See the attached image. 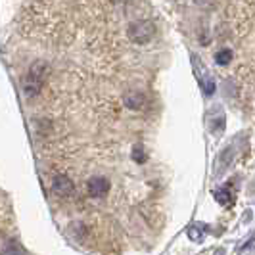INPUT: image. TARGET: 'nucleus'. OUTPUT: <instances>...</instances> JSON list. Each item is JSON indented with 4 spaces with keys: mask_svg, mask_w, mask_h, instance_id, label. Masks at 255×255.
Listing matches in <instances>:
<instances>
[{
    "mask_svg": "<svg viewBox=\"0 0 255 255\" xmlns=\"http://www.w3.org/2000/svg\"><path fill=\"white\" fill-rule=\"evenodd\" d=\"M132 159H134L136 163H144V161H146V153H144V146H142V144H136V146L132 148Z\"/></svg>",
    "mask_w": 255,
    "mask_h": 255,
    "instance_id": "obj_9",
    "label": "nucleus"
},
{
    "mask_svg": "<svg viewBox=\"0 0 255 255\" xmlns=\"http://www.w3.org/2000/svg\"><path fill=\"white\" fill-rule=\"evenodd\" d=\"M215 200L221 205H232V196H230L229 188H217L215 190Z\"/></svg>",
    "mask_w": 255,
    "mask_h": 255,
    "instance_id": "obj_7",
    "label": "nucleus"
},
{
    "mask_svg": "<svg viewBox=\"0 0 255 255\" xmlns=\"http://www.w3.org/2000/svg\"><path fill=\"white\" fill-rule=\"evenodd\" d=\"M87 190L90 198H104L110 192V180L106 177H92L87 184Z\"/></svg>",
    "mask_w": 255,
    "mask_h": 255,
    "instance_id": "obj_3",
    "label": "nucleus"
},
{
    "mask_svg": "<svg viewBox=\"0 0 255 255\" xmlns=\"http://www.w3.org/2000/svg\"><path fill=\"white\" fill-rule=\"evenodd\" d=\"M188 236H190V240H194V242H202L204 240V232L200 230L198 225H194V227L188 229Z\"/></svg>",
    "mask_w": 255,
    "mask_h": 255,
    "instance_id": "obj_10",
    "label": "nucleus"
},
{
    "mask_svg": "<svg viewBox=\"0 0 255 255\" xmlns=\"http://www.w3.org/2000/svg\"><path fill=\"white\" fill-rule=\"evenodd\" d=\"M144 94L142 92H128L127 96H125V104H127V108L130 110H138L142 108V104H144Z\"/></svg>",
    "mask_w": 255,
    "mask_h": 255,
    "instance_id": "obj_5",
    "label": "nucleus"
},
{
    "mask_svg": "<svg viewBox=\"0 0 255 255\" xmlns=\"http://www.w3.org/2000/svg\"><path fill=\"white\" fill-rule=\"evenodd\" d=\"M52 190L56 192L58 196H71L73 190H75V186H73L71 179H67L65 175H58L54 179V182H52Z\"/></svg>",
    "mask_w": 255,
    "mask_h": 255,
    "instance_id": "obj_4",
    "label": "nucleus"
},
{
    "mask_svg": "<svg viewBox=\"0 0 255 255\" xmlns=\"http://www.w3.org/2000/svg\"><path fill=\"white\" fill-rule=\"evenodd\" d=\"M252 248H255V236H254V240H252V242H248V244H246V246H242V248L238 250V254L246 255V252H250Z\"/></svg>",
    "mask_w": 255,
    "mask_h": 255,
    "instance_id": "obj_11",
    "label": "nucleus"
},
{
    "mask_svg": "<svg viewBox=\"0 0 255 255\" xmlns=\"http://www.w3.org/2000/svg\"><path fill=\"white\" fill-rule=\"evenodd\" d=\"M215 62H217V65H221V67L229 65L230 62H232V50H229V48L219 50L217 54H215Z\"/></svg>",
    "mask_w": 255,
    "mask_h": 255,
    "instance_id": "obj_6",
    "label": "nucleus"
},
{
    "mask_svg": "<svg viewBox=\"0 0 255 255\" xmlns=\"http://www.w3.org/2000/svg\"><path fill=\"white\" fill-rule=\"evenodd\" d=\"M198 77H200V83H202V89H204V92L209 96V94H213L215 92V83L211 81V77H204L200 71H198Z\"/></svg>",
    "mask_w": 255,
    "mask_h": 255,
    "instance_id": "obj_8",
    "label": "nucleus"
},
{
    "mask_svg": "<svg viewBox=\"0 0 255 255\" xmlns=\"http://www.w3.org/2000/svg\"><path fill=\"white\" fill-rule=\"evenodd\" d=\"M48 77V65L44 64H33L29 69V75L23 81V92H25L29 98L37 96L40 89H42V83L44 79Z\"/></svg>",
    "mask_w": 255,
    "mask_h": 255,
    "instance_id": "obj_1",
    "label": "nucleus"
},
{
    "mask_svg": "<svg viewBox=\"0 0 255 255\" xmlns=\"http://www.w3.org/2000/svg\"><path fill=\"white\" fill-rule=\"evenodd\" d=\"M155 33V27H153L152 21H148V19H140V21H134L132 25L128 27V37L132 42H136V44H144V42H148L152 35Z\"/></svg>",
    "mask_w": 255,
    "mask_h": 255,
    "instance_id": "obj_2",
    "label": "nucleus"
}]
</instances>
